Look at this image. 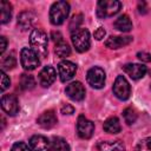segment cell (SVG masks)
<instances>
[{
  "mask_svg": "<svg viewBox=\"0 0 151 151\" xmlns=\"http://www.w3.org/2000/svg\"><path fill=\"white\" fill-rule=\"evenodd\" d=\"M94 131V124L88 120L87 118H85L84 116H79L78 120H77V132L78 136L83 139H88L92 137Z\"/></svg>",
  "mask_w": 151,
  "mask_h": 151,
  "instance_id": "obj_8",
  "label": "cell"
},
{
  "mask_svg": "<svg viewBox=\"0 0 151 151\" xmlns=\"http://www.w3.org/2000/svg\"><path fill=\"white\" fill-rule=\"evenodd\" d=\"M29 44L39 57L45 58L47 55V35L44 31L39 28L33 29L29 35Z\"/></svg>",
  "mask_w": 151,
  "mask_h": 151,
  "instance_id": "obj_1",
  "label": "cell"
},
{
  "mask_svg": "<svg viewBox=\"0 0 151 151\" xmlns=\"http://www.w3.org/2000/svg\"><path fill=\"white\" fill-rule=\"evenodd\" d=\"M35 21V15L34 13L32 12H21L19 15H18V26L22 29V31H26L28 28H31L33 26Z\"/></svg>",
  "mask_w": 151,
  "mask_h": 151,
  "instance_id": "obj_17",
  "label": "cell"
},
{
  "mask_svg": "<svg viewBox=\"0 0 151 151\" xmlns=\"http://www.w3.org/2000/svg\"><path fill=\"white\" fill-rule=\"evenodd\" d=\"M123 71L131 78V79H140L146 73V66L143 64H125L123 66Z\"/></svg>",
  "mask_w": 151,
  "mask_h": 151,
  "instance_id": "obj_12",
  "label": "cell"
},
{
  "mask_svg": "<svg viewBox=\"0 0 151 151\" xmlns=\"http://www.w3.org/2000/svg\"><path fill=\"white\" fill-rule=\"evenodd\" d=\"M97 149L99 151H125V145L122 140H109L99 142L97 144Z\"/></svg>",
  "mask_w": 151,
  "mask_h": 151,
  "instance_id": "obj_18",
  "label": "cell"
},
{
  "mask_svg": "<svg viewBox=\"0 0 151 151\" xmlns=\"http://www.w3.org/2000/svg\"><path fill=\"white\" fill-rule=\"evenodd\" d=\"M55 77H57L55 70L52 66H45L38 74L39 84L42 87H48L53 84V81L55 80Z\"/></svg>",
  "mask_w": 151,
  "mask_h": 151,
  "instance_id": "obj_13",
  "label": "cell"
},
{
  "mask_svg": "<svg viewBox=\"0 0 151 151\" xmlns=\"http://www.w3.org/2000/svg\"><path fill=\"white\" fill-rule=\"evenodd\" d=\"M113 93L120 100H126L130 98L131 87L124 76H118L113 84Z\"/></svg>",
  "mask_w": 151,
  "mask_h": 151,
  "instance_id": "obj_6",
  "label": "cell"
},
{
  "mask_svg": "<svg viewBox=\"0 0 151 151\" xmlns=\"http://www.w3.org/2000/svg\"><path fill=\"white\" fill-rule=\"evenodd\" d=\"M150 76H151V71H150Z\"/></svg>",
  "mask_w": 151,
  "mask_h": 151,
  "instance_id": "obj_37",
  "label": "cell"
},
{
  "mask_svg": "<svg viewBox=\"0 0 151 151\" xmlns=\"http://www.w3.org/2000/svg\"><path fill=\"white\" fill-rule=\"evenodd\" d=\"M29 147L32 149V151H50L51 143L46 137L35 134L29 139Z\"/></svg>",
  "mask_w": 151,
  "mask_h": 151,
  "instance_id": "obj_14",
  "label": "cell"
},
{
  "mask_svg": "<svg viewBox=\"0 0 151 151\" xmlns=\"http://www.w3.org/2000/svg\"><path fill=\"white\" fill-rule=\"evenodd\" d=\"M123 117H124V120L127 125H131L133 124L136 120H137V113L136 111L132 109V107H127L123 111Z\"/></svg>",
  "mask_w": 151,
  "mask_h": 151,
  "instance_id": "obj_26",
  "label": "cell"
},
{
  "mask_svg": "<svg viewBox=\"0 0 151 151\" xmlns=\"http://www.w3.org/2000/svg\"><path fill=\"white\" fill-rule=\"evenodd\" d=\"M0 42H1V45H0V54H2L5 52V50H6V47H7V40H6V38L5 37H0Z\"/></svg>",
  "mask_w": 151,
  "mask_h": 151,
  "instance_id": "obj_36",
  "label": "cell"
},
{
  "mask_svg": "<svg viewBox=\"0 0 151 151\" xmlns=\"http://www.w3.org/2000/svg\"><path fill=\"white\" fill-rule=\"evenodd\" d=\"M83 22V14H76L72 17L71 21H70V25H68V28L71 32H74L76 29L79 28L80 24Z\"/></svg>",
  "mask_w": 151,
  "mask_h": 151,
  "instance_id": "obj_27",
  "label": "cell"
},
{
  "mask_svg": "<svg viewBox=\"0 0 151 151\" xmlns=\"http://www.w3.org/2000/svg\"><path fill=\"white\" fill-rule=\"evenodd\" d=\"M55 53L60 58H66V57H68L71 54V48L66 42L61 41V42L55 45Z\"/></svg>",
  "mask_w": 151,
  "mask_h": 151,
  "instance_id": "obj_25",
  "label": "cell"
},
{
  "mask_svg": "<svg viewBox=\"0 0 151 151\" xmlns=\"http://www.w3.org/2000/svg\"><path fill=\"white\" fill-rule=\"evenodd\" d=\"M58 72L60 76V80L61 81H67L70 80L77 72V65L73 64L72 61L68 60H64L61 63H59L58 65Z\"/></svg>",
  "mask_w": 151,
  "mask_h": 151,
  "instance_id": "obj_11",
  "label": "cell"
},
{
  "mask_svg": "<svg viewBox=\"0 0 151 151\" xmlns=\"http://www.w3.org/2000/svg\"><path fill=\"white\" fill-rule=\"evenodd\" d=\"M61 113H64V114H72L73 112H74V107L72 106V105H70V104H65L63 107H61Z\"/></svg>",
  "mask_w": 151,
  "mask_h": 151,
  "instance_id": "obj_33",
  "label": "cell"
},
{
  "mask_svg": "<svg viewBox=\"0 0 151 151\" xmlns=\"http://www.w3.org/2000/svg\"><path fill=\"white\" fill-rule=\"evenodd\" d=\"M70 5L66 1H57L50 8V21L58 26L61 25L68 17Z\"/></svg>",
  "mask_w": 151,
  "mask_h": 151,
  "instance_id": "obj_2",
  "label": "cell"
},
{
  "mask_svg": "<svg viewBox=\"0 0 151 151\" xmlns=\"http://www.w3.org/2000/svg\"><path fill=\"white\" fill-rule=\"evenodd\" d=\"M15 65H17V59H15V57H14V53L7 54V55L4 57L2 60H1L2 71H5V70H12V68H14Z\"/></svg>",
  "mask_w": 151,
  "mask_h": 151,
  "instance_id": "obj_23",
  "label": "cell"
},
{
  "mask_svg": "<svg viewBox=\"0 0 151 151\" xmlns=\"http://www.w3.org/2000/svg\"><path fill=\"white\" fill-rule=\"evenodd\" d=\"M114 28L120 31V32H130L132 29V22L130 20V18L126 14L120 15L113 24Z\"/></svg>",
  "mask_w": 151,
  "mask_h": 151,
  "instance_id": "obj_20",
  "label": "cell"
},
{
  "mask_svg": "<svg viewBox=\"0 0 151 151\" xmlns=\"http://www.w3.org/2000/svg\"><path fill=\"white\" fill-rule=\"evenodd\" d=\"M138 12L140 14H145L147 12V6H146V2L144 1H139L138 2Z\"/></svg>",
  "mask_w": 151,
  "mask_h": 151,
  "instance_id": "obj_35",
  "label": "cell"
},
{
  "mask_svg": "<svg viewBox=\"0 0 151 151\" xmlns=\"http://www.w3.org/2000/svg\"><path fill=\"white\" fill-rule=\"evenodd\" d=\"M71 40L76 50L80 53L90 48V33L86 28H78L71 34Z\"/></svg>",
  "mask_w": 151,
  "mask_h": 151,
  "instance_id": "obj_3",
  "label": "cell"
},
{
  "mask_svg": "<svg viewBox=\"0 0 151 151\" xmlns=\"http://www.w3.org/2000/svg\"><path fill=\"white\" fill-rule=\"evenodd\" d=\"M137 57H138L139 60H142L144 63H150L151 61V54H149L146 52H138Z\"/></svg>",
  "mask_w": 151,
  "mask_h": 151,
  "instance_id": "obj_31",
  "label": "cell"
},
{
  "mask_svg": "<svg viewBox=\"0 0 151 151\" xmlns=\"http://www.w3.org/2000/svg\"><path fill=\"white\" fill-rule=\"evenodd\" d=\"M1 107L8 116H15L19 112V103L15 96L4 94L1 97Z\"/></svg>",
  "mask_w": 151,
  "mask_h": 151,
  "instance_id": "obj_9",
  "label": "cell"
},
{
  "mask_svg": "<svg viewBox=\"0 0 151 151\" xmlns=\"http://www.w3.org/2000/svg\"><path fill=\"white\" fill-rule=\"evenodd\" d=\"M132 41V37H110L105 40V46L112 50H117L120 47H124L129 45Z\"/></svg>",
  "mask_w": 151,
  "mask_h": 151,
  "instance_id": "obj_16",
  "label": "cell"
},
{
  "mask_svg": "<svg viewBox=\"0 0 151 151\" xmlns=\"http://www.w3.org/2000/svg\"><path fill=\"white\" fill-rule=\"evenodd\" d=\"M136 151H151V137L142 139L137 145Z\"/></svg>",
  "mask_w": 151,
  "mask_h": 151,
  "instance_id": "obj_28",
  "label": "cell"
},
{
  "mask_svg": "<svg viewBox=\"0 0 151 151\" xmlns=\"http://www.w3.org/2000/svg\"><path fill=\"white\" fill-rule=\"evenodd\" d=\"M122 4L117 0H101L97 5V15L100 19L112 17L119 12Z\"/></svg>",
  "mask_w": 151,
  "mask_h": 151,
  "instance_id": "obj_4",
  "label": "cell"
},
{
  "mask_svg": "<svg viewBox=\"0 0 151 151\" xmlns=\"http://www.w3.org/2000/svg\"><path fill=\"white\" fill-rule=\"evenodd\" d=\"M86 80H87L88 85H91L92 87L101 88L105 84V72H104V70L98 67V66L91 67L87 71Z\"/></svg>",
  "mask_w": 151,
  "mask_h": 151,
  "instance_id": "obj_7",
  "label": "cell"
},
{
  "mask_svg": "<svg viewBox=\"0 0 151 151\" xmlns=\"http://www.w3.org/2000/svg\"><path fill=\"white\" fill-rule=\"evenodd\" d=\"M103 129L104 131H106L107 133H118L120 132L122 127H120V123H119V119L117 117H110L107 118L105 122H104V125H103Z\"/></svg>",
  "mask_w": 151,
  "mask_h": 151,
  "instance_id": "obj_19",
  "label": "cell"
},
{
  "mask_svg": "<svg viewBox=\"0 0 151 151\" xmlns=\"http://www.w3.org/2000/svg\"><path fill=\"white\" fill-rule=\"evenodd\" d=\"M105 29L103 28V27H98L97 29H96V32H94V38L97 39V40H101L104 37H105Z\"/></svg>",
  "mask_w": 151,
  "mask_h": 151,
  "instance_id": "obj_34",
  "label": "cell"
},
{
  "mask_svg": "<svg viewBox=\"0 0 151 151\" xmlns=\"http://www.w3.org/2000/svg\"><path fill=\"white\" fill-rule=\"evenodd\" d=\"M0 11H1V15H0L1 24L8 22L11 20V18H12V5L8 1L2 0L0 2Z\"/></svg>",
  "mask_w": 151,
  "mask_h": 151,
  "instance_id": "obj_21",
  "label": "cell"
},
{
  "mask_svg": "<svg viewBox=\"0 0 151 151\" xmlns=\"http://www.w3.org/2000/svg\"><path fill=\"white\" fill-rule=\"evenodd\" d=\"M67 97L74 101H80L85 98V88L80 81H72L66 86L65 90Z\"/></svg>",
  "mask_w": 151,
  "mask_h": 151,
  "instance_id": "obj_10",
  "label": "cell"
},
{
  "mask_svg": "<svg viewBox=\"0 0 151 151\" xmlns=\"http://www.w3.org/2000/svg\"><path fill=\"white\" fill-rule=\"evenodd\" d=\"M20 86L24 88V90H32L34 86H35V81H34V78L29 74H21V78H20Z\"/></svg>",
  "mask_w": 151,
  "mask_h": 151,
  "instance_id": "obj_24",
  "label": "cell"
},
{
  "mask_svg": "<svg viewBox=\"0 0 151 151\" xmlns=\"http://www.w3.org/2000/svg\"><path fill=\"white\" fill-rule=\"evenodd\" d=\"M11 151H32V149L28 147V145H26L25 143L19 142V143H15L12 146V150Z\"/></svg>",
  "mask_w": 151,
  "mask_h": 151,
  "instance_id": "obj_30",
  "label": "cell"
},
{
  "mask_svg": "<svg viewBox=\"0 0 151 151\" xmlns=\"http://www.w3.org/2000/svg\"><path fill=\"white\" fill-rule=\"evenodd\" d=\"M0 76H1V91H5L7 87H9L11 80H9V78L7 77V74L5 73V71H1Z\"/></svg>",
  "mask_w": 151,
  "mask_h": 151,
  "instance_id": "obj_29",
  "label": "cell"
},
{
  "mask_svg": "<svg viewBox=\"0 0 151 151\" xmlns=\"http://www.w3.org/2000/svg\"><path fill=\"white\" fill-rule=\"evenodd\" d=\"M20 61H21V65L25 70L27 71H32V70H35L39 64H40V60L38 58V54L32 48H28V47H24L20 52Z\"/></svg>",
  "mask_w": 151,
  "mask_h": 151,
  "instance_id": "obj_5",
  "label": "cell"
},
{
  "mask_svg": "<svg viewBox=\"0 0 151 151\" xmlns=\"http://www.w3.org/2000/svg\"><path fill=\"white\" fill-rule=\"evenodd\" d=\"M51 38H52V40L55 42V44H59V42H61L63 41V35H61V33L60 32H55V31H53L52 33H51Z\"/></svg>",
  "mask_w": 151,
  "mask_h": 151,
  "instance_id": "obj_32",
  "label": "cell"
},
{
  "mask_svg": "<svg viewBox=\"0 0 151 151\" xmlns=\"http://www.w3.org/2000/svg\"><path fill=\"white\" fill-rule=\"evenodd\" d=\"M52 151H70L68 143L61 137H53L51 142Z\"/></svg>",
  "mask_w": 151,
  "mask_h": 151,
  "instance_id": "obj_22",
  "label": "cell"
},
{
  "mask_svg": "<svg viewBox=\"0 0 151 151\" xmlns=\"http://www.w3.org/2000/svg\"><path fill=\"white\" fill-rule=\"evenodd\" d=\"M58 119H57V116L53 111L48 110V111H45L42 112L38 119H37V123L42 127V129H52L55 124H57Z\"/></svg>",
  "mask_w": 151,
  "mask_h": 151,
  "instance_id": "obj_15",
  "label": "cell"
}]
</instances>
